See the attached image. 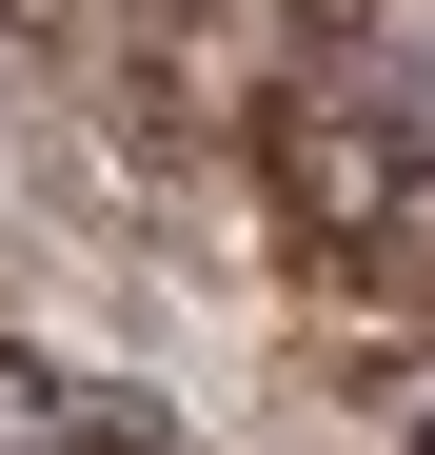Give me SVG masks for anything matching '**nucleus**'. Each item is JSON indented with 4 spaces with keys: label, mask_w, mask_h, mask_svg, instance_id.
I'll use <instances>...</instances> for the list:
<instances>
[{
    "label": "nucleus",
    "mask_w": 435,
    "mask_h": 455,
    "mask_svg": "<svg viewBox=\"0 0 435 455\" xmlns=\"http://www.w3.org/2000/svg\"><path fill=\"white\" fill-rule=\"evenodd\" d=\"M0 455H178V416H159V396H119V376L0 356Z\"/></svg>",
    "instance_id": "obj_1"
}]
</instances>
